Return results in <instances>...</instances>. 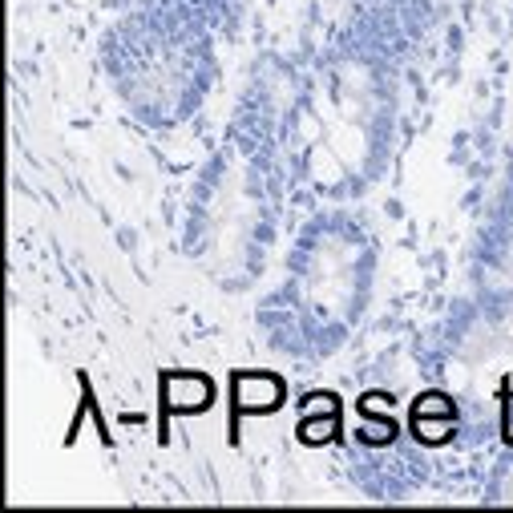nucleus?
I'll return each mask as SVG.
<instances>
[{"label":"nucleus","mask_w":513,"mask_h":513,"mask_svg":"<svg viewBox=\"0 0 513 513\" xmlns=\"http://www.w3.org/2000/svg\"><path fill=\"white\" fill-rule=\"evenodd\" d=\"M295 433L303 445H328L340 433V413H303Z\"/></svg>","instance_id":"obj_3"},{"label":"nucleus","mask_w":513,"mask_h":513,"mask_svg":"<svg viewBox=\"0 0 513 513\" xmlns=\"http://www.w3.org/2000/svg\"><path fill=\"white\" fill-rule=\"evenodd\" d=\"M408 417H457V413H453V400H449V396L425 392V396L413 404V413H408Z\"/></svg>","instance_id":"obj_5"},{"label":"nucleus","mask_w":513,"mask_h":513,"mask_svg":"<svg viewBox=\"0 0 513 513\" xmlns=\"http://www.w3.org/2000/svg\"><path fill=\"white\" fill-rule=\"evenodd\" d=\"M235 413H275L283 404V380L271 372H239L231 380Z\"/></svg>","instance_id":"obj_2"},{"label":"nucleus","mask_w":513,"mask_h":513,"mask_svg":"<svg viewBox=\"0 0 513 513\" xmlns=\"http://www.w3.org/2000/svg\"><path fill=\"white\" fill-rule=\"evenodd\" d=\"M162 404H166V413H178V417L207 413L215 404V384L202 372H166L162 376Z\"/></svg>","instance_id":"obj_1"},{"label":"nucleus","mask_w":513,"mask_h":513,"mask_svg":"<svg viewBox=\"0 0 513 513\" xmlns=\"http://www.w3.org/2000/svg\"><path fill=\"white\" fill-rule=\"evenodd\" d=\"M408 421H413V437L417 441H425V445H445V441H453V421L457 417H408Z\"/></svg>","instance_id":"obj_4"},{"label":"nucleus","mask_w":513,"mask_h":513,"mask_svg":"<svg viewBox=\"0 0 513 513\" xmlns=\"http://www.w3.org/2000/svg\"><path fill=\"white\" fill-rule=\"evenodd\" d=\"M396 437V421H372L364 433H360V441H368V445H388Z\"/></svg>","instance_id":"obj_6"},{"label":"nucleus","mask_w":513,"mask_h":513,"mask_svg":"<svg viewBox=\"0 0 513 513\" xmlns=\"http://www.w3.org/2000/svg\"><path fill=\"white\" fill-rule=\"evenodd\" d=\"M303 413H340V408H336V396L316 392V396H307V400H303Z\"/></svg>","instance_id":"obj_7"}]
</instances>
